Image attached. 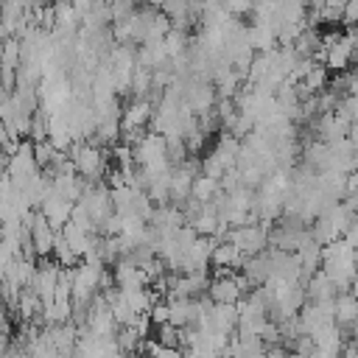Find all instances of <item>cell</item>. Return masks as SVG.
<instances>
[{"instance_id": "1", "label": "cell", "mask_w": 358, "mask_h": 358, "mask_svg": "<svg viewBox=\"0 0 358 358\" xmlns=\"http://www.w3.org/2000/svg\"><path fill=\"white\" fill-rule=\"evenodd\" d=\"M319 271H322L338 291H350V282H352L355 274H358L355 249H352L344 238H338V241H333V243H324V246H322Z\"/></svg>"}, {"instance_id": "2", "label": "cell", "mask_w": 358, "mask_h": 358, "mask_svg": "<svg viewBox=\"0 0 358 358\" xmlns=\"http://www.w3.org/2000/svg\"><path fill=\"white\" fill-rule=\"evenodd\" d=\"M355 50H358V34L355 31H344V34L322 36V48H319L316 56L324 62V70L344 73L352 64Z\"/></svg>"}, {"instance_id": "3", "label": "cell", "mask_w": 358, "mask_h": 358, "mask_svg": "<svg viewBox=\"0 0 358 358\" xmlns=\"http://www.w3.org/2000/svg\"><path fill=\"white\" fill-rule=\"evenodd\" d=\"M352 218H355V213H352L344 201H338V204L327 207L319 218H313L310 235H313V241H316V243H322V246H324V243H333V241L344 238V232L350 229Z\"/></svg>"}, {"instance_id": "4", "label": "cell", "mask_w": 358, "mask_h": 358, "mask_svg": "<svg viewBox=\"0 0 358 358\" xmlns=\"http://www.w3.org/2000/svg\"><path fill=\"white\" fill-rule=\"evenodd\" d=\"M224 241H229L243 257H255V255H260V252L268 249V224H263V221H249V224H243V227H232V229L224 235Z\"/></svg>"}, {"instance_id": "5", "label": "cell", "mask_w": 358, "mask_h": 358, "mask_svg": "<svg viewBox=\"0 0 358 358\" xmlns=\"http://www.w3.org/2000/svg\"><path fill=\"white\" fill-rule=\"evenodd\" d=\"M70 165L84 182H95L106 171V154L98 143H78L70 151Z\"/></svg>"}, {"instance_id": "6", "label": "cell", "mask_w": 358, "mask_h": 358, "mask_svg": "<svg viewBox=\"0 0 358 358\" xmlns=\"http://www.w3.org/2000/svg\"><path fill=\"white\" fill-rule=\"evenodd\" d=\"M246 282L229 271H218L210 285H207V299L210 302H221V305H238L246 296Z\"/></svg>"}, {"instance_id": "7", "label": "cell", "mask_w": 358, "mask_h": 358, "mask_svg": "<svg viewBox=\"0 0 358 358\" xmlns=\"http://www.w3.org/2000/svg\"><path fill=\"white\" fill-rule=\"evenodd\" d=\"M350 126H352V123H350L338 109H333V112H322V115L316 117V134H319L322 143L344 140V137L350 134Z\"/></svg>"}, {"instance_id": "8", "label": "cell", "mask_w": 358, "mask_h": 358, "mask_svg": "<svg viewBox=\"0 0 358 358\" xmlns=\"http://www.w3.org/2000/svg\"><path fill=\"white\" fill-rule=\"evenodd\" d=\"M227 358H266V341L257 336H241L229 338Z\"/></svg>"}, {"instance_id": "9", "label": "cell", "mask_w": 358, "mask_h": 358, "mask_svg": "<svg viewBox=\"0 0 358 358\" xmlns=\"http://www.w3.org/2000/svg\"><path fill=\"white\" fill-rule=\"evenodd\" d=\"M333 319H336V324L341 330L344 327H352L358 322V299L350 291L336 294V299H333Z\"/></svg>"}, {"instance_id": "10", "label": "cell", "mask_w": 358, "mask_h": 358, "mask_svg": "<svg viewBox=\"0 0 358 358\" xmlns=\"http://www.w3.org/2000/svg\"><path fill=\"white\" fill-rule=\"evenodd\" d=\"M305 294H308V302H333L336 294H341L322 271H313L308 280H305Z\"/></svg>"}, {"instance_id": "11", "label": "cell", "mask_w": 358, "mask_h": 358, "mask_svg": "<svg viewBox=\"0 0 358 358\" xmlns=\"http://www.w3.org/2000/svg\"><path fill=\"white\" fill-rule=\"evenodd\" d=\"M243 255L229 243V241H215L213 246V255H210V266H215L218 271H229L235 266H243Z\"/></svg>"}, {"instance_id": "12", "label": "cell", "mask_w": 358, "mask_h": 358, "mask_svg": "<svg viewBox=\"0 0 358 358\" xmlns=\"http://www.w3.org/2000/svg\"><path fill=\"white\" fill-rule=\"evenodd\" d=\"M224 190H221V182L218 179H213V176H207V173H196V179H193V187H190V199L193 201H199V204H213L218 196H221Z\"/></svg>"}, {"instance_id": "13", "label": "cell", "mask_w": 358, "mask_h": 358, "mask_svg": "<svg viewBox=\"0 0 358 358\" xmlns=\"http://www.w3.org/2000/svg\"><path fill=\"white\" fill-rule=\"evenodd\" d=\"M344 90H347V95H355L358 98V70L344 78Z\"/></svg>"}, {"instance_id": "14", "label": "cell", "mask_w": 358, "mask_h": 358, "mask_svg": "<svg viewBox=\"0 0 358 358\" xmlns=\"http://www.w3.org/2000/svg\"><path fill=\"white\" fill-rule=\"evenodd\" d=\"M338 358H358V344H344V350L338 352Z\"/></svg>"}, {"instance_id": "15", "label": "cell", "mask_w": 358, "mask_h": 358, "mask_svg": "<svg viewBox=\"0 0 358 358\" xmlns=\"http://www.w3.org/2000/svg\"><path fill=\"white\" fill-rule=\"evenodd\" d=\"M6 350H8V330L0 324V358L6 355Z\"/></svg>"}, {"instance_id": "16", "label": "cell", "mask_w": 358, "mask_h": 358, "mask_svg": "<svg viewBox=\"0 0 358 358\" xmlns=\"http://www.w3.org/2000/svg\"><path fill=\"white\" fill-rule=\"evenodd\" d=\"M347 140H350V143L358 148V123H352V126H350V134H347Z\"/></svg>"}, {"instance_id": "17", "label": "cell", "mask_w": 358, "mask_h": 358, "mask_svg": "<svg viewBox=\"0 0 358 358\" xmlns=\"http://www.w3.org/2000/svg\"><path fill=\"white\" fill-rule=\"evenodd\" d=\"M350 294H352V296H355V299H358V274H355V280H352V282H350Z\"/></svg>"}, {"instance_id": "18", "label": "cell", "mask_w": 358, "mask_h": 358, "mask_svg": "<svg viewBox=\"0 0 358 358\" xmlns=\"http://www.w3.org/2000/svg\"><path fill=\"white\" fill-rule=\"evenodd\" d=\"M350 330H352V338H355V344H358V322H355V324H352Z\"/></svg>"}, {"instance_id": "19", "label": "cell", "mask_w": 358, "mask_h": 358, "mask_svg": "<svg viewBox=\"0 0 358 358\" xmlns=\"http://www.w3.org/2000/svg\"><path fill=\"white\" fill-rule=\"evenodd\" d=\"M126 3H131V6H134V3H137V0H126Z\"/></svg>"}, {"instance_id": "20", "label": "cell", "mask_w": 358, "mask_h": 358, "mask_svg": "<svg viewBox=\"0 0 358 358\" xmlns=\"http://www.w3.org/2000/svg\"><path fill=\"white\" fill-rule=\"evenodd\" d=\"M355 257H358V249H355Z\"/></svg>"}]
</instances>
